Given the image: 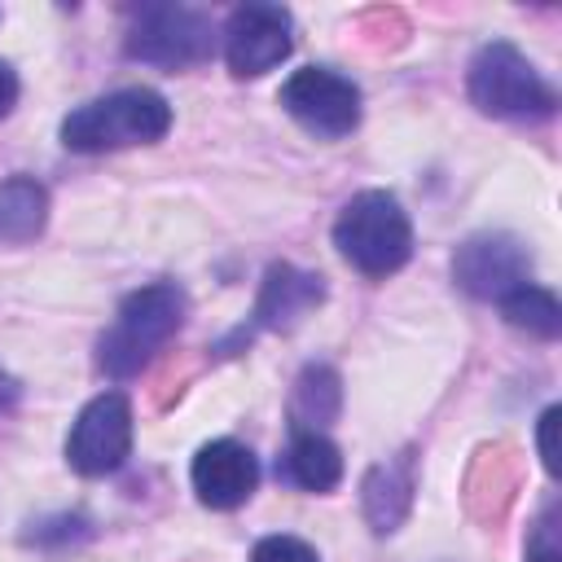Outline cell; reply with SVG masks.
I'll return each instance as SVG.
<instances>
[{"label":"cell","mask_w":562,"mask_h":562,"mask_svg":"<svg viewBox=\"0 0 562 562\" xmlns=\"http://www.w3.org/2000/svg\"><path fill=\"white\" fill-rule=\"evenodd\" d=\"M342 408V382L329 364H307L294 378V395H290V430H321L338 417Z\"/></svg>","instance_id":"9a60e30c"},{"label":"cell","mask_w":562,"mask_h":562,"mask_svg":"<svg viewBox=\"0 0 562 562\" xmlns=\"http://www.w3.org/2000/svg\"><path fill=\"white\" fill-rule=\"evenodd\" d=\"M189 479H193V492L206 509H237L259 487V461L237 439H211L198 448Z\"/></svg>","instance_id":"30bf717a"},{"label":"cell","mask_w":562,"mask_h":562,"mask_svg":"<svg viewBox=\"0 0 562 562\" xmlns=\"http://www.w3.org/2000/svg\"><path fill=\"white\" fill-rule=\"evenodd\" d=\"M496 307H501L505 325L522 329L527 338H544V342H549V338L562 334V307H558L553 290H544V285H536V281L518 285V290L505 294Z\"/></svg>","instance_id":"2e32d148"},{"label":"cell","mask_w":562,"mask_h":562,"mask_svg":"<svg viewBox=\"0 0 562 562\" xmlns=\"http://www.w3.org/2000/svg\"><path fill=\"white\" fill-rule=\"evenodd\" d=\"M171 132V105L154 88H114L61 119V145L75 154H110L154 145Z\"/></svg>","instance_id":"7a4b0ae2"},{"label":"cell","mask_w":562,"mask_h":562,"mask_svg":"<svg viewBox=\"0 0 562 562\" xmlns=\"http://www.w3.org/2000/svg\"><path fill=\"white\" fill-rule=\"evenodd\" d=\"M18 105V70L9 61H0V119Z\"/></svg>","instance_id":"d6986e66"},{"label":"cell","mask_w":562,"mask_h":562,"mask_svg":"<svg viewBox=\"0 0 562 562\" xmlns=\"http://www.w3.org/2000/svg\"><path fill=\"white\" fill-rule=\"evenodd\" d=\"M325 303V277L321 272H307V268H294V263H268L263 281H259V299H255V312H250V325L255 329H294L312 307Z\"/></svg>","instance_id":"8fae6325"},{"label":"cell","mask_w":562,"mask_h":562,"mask_svg":"<svg viewBox=\"0 0 562 562\" xmlns=\"http://www.w3.org/2000/svg\"><path fill=\"white\" fill-rule=\"evenodd\" d=\"M277 474L303 492H329L342 479V452L325 430H290V448L277 461Z\"/></svg>","instance_id":"4fadbf2b"},{"label":"cell","mask_w":562,"mask_h":562,"mask_svg":"<svg viewBox=\"0 0 562 562\" xmlns=\"http://www.w3.org/2000/svg\"><path fill=\"white\" fill-rule=\"evenodd\" d=\"M13 404H18V382H13V378L0 369V413H9Z\"/></svg>","instance_id":"ffe728a7"},{"label":"cell","mask_w":562,"mask_h":562,"mask_svg":"<svg viewBox=\"0 0 562 562\" xmlns=\"http://www.w3.org/2000/svg\"><path fill=\"white\" fill-rule=\"evenodd\" d=\"M334 246L338 255L369 281H382L400 272L413 255V224L395 193L386 189H360L342 202L334 220Z\"/></svg>","instance_id":"3957f363"},{"label":"cell","mask_w":562,"mask_h":562,"mask_svg":"<svg viewBox=\"0 0 562 562\" xmlns=\"http://www.w3.org/2000/svg\"><path fill=\"white\" fill-rule=\"evenodd\" d=\"M558 417H562V408L558 404H549L544 413H540V461H544V470L558 479V443H553V430H558Z\"/></svg>","instance_id":"ac0fdd59"},{"label":"cell","mask_w":562,"mask_h":562,"mask_svg":"<svg viewBox=\"0 0 562 562\" xmlns=\"http://www.w3.org/2000/svg\"><path fill=\"white\" fill-rule=\"evenodd\" d=\"M44 224H48V189L35 176L0 180V241L4 246L35 241Z\"/></svg>","instance_id":"5bb4252c"},{"label":"cell","mask_w":562,"mask_h":562,"mask_svg":"<svg viewBox=\"0 0 562 562\" xmlns=\"http://www.w3.org/2000/svg\"><path fill=\"white\" fill-rule=\"evenodd\" d=\"M465 92L483 114L509 123H544L558 110V92L509 40H492L470 57Z\"/></svg>","instance_id":"277c9868"},{"label":"cell","mask_w":562,"mask_h":562,"mask_svg":"<svg viewBox=\"0 0 562 562\" xmlns=\"http://www.w3.org/2000/svg\"><path fill=\"white\" fill-rule=\"evenodd\" d=\"M452 281L483 303H501L518 285L531 281V250L509 233H479L457 246L452 255Z\"/></svg>","instance_id":"9c48e42d"},{"label":"cell","mask_w":562,"mask_h":562,"mask_svg":"<svg viewBox=\"0 0 562 562\" xmlns=\"http://www.w3.org/2000/svg\"><path fill=\"white\" fill-rule=\"evenodd\" d=\"M277 101L303 132H312L321 140H338V136H351L360 127V88L329 66L294 70L281 83Z\"/></svg>","instance_id":"8992f818"},{"label":"cell","mask_w":562,"mask_h":562,"mask_svg":"<svg viewBox=\"0 0 562 562\" xmlns=\"http://www.w3.org/2000/svg\"><path fill=\"white\" fill-rule=\"evenodd\" d=\"M294 53V18L281 4H237L224 26V61L237 79H259Z\"/></svg>","instance_id":"ba28073f"},{"label":"cell","mask_w":562,"mask_h":562,"mask_svg":"<svg viewBox=\"0 0 562 562\" xmlns=\"http://www.w3.org/2000/svg\"><path fill=\"white\" fill-rule=\"evenodd\" d=\"M250 562H321L316 549L299 536H263L250 553Z\"/></svg>","instance_id":"e0dca14e"},{"label":"cell","mask_w":562,"mask_h":562,"mask_svg":"<svg viewBox=\"0 0 562 562\" xmlns=\"http://www.w3.org/2000/svg\"><path fill=\"white\" fill-rule=\"evenodd\" d=\"M132 452V404L123 391L92 395L66 435V465L83 479L114 474Z\"/></svg>","instance_id":"52a82bcc"},{"label":"cell","mask_w":562,"mask_h":562,"mask_svg":"<svg viewBox=\"0 0 562 562\" xmlns=\"http://www.w3.org/2000/svg\"><path fill=\"white\" fill-rule=\"evenodd\" d=\"M184 312H189V299L176 281H154V285L132 290L119 303L114 325L97 338V369L114 382L136 378L180 334Z\"/></svg>","instance_id":"6da1fadb"},{"label":"cell","mask_w":562,"mask_h":562,"mask_svg":"<svg viewBox=\"0 0 562 562\" xmlns=\"http://www.w3.org/2000/svg\"><path fill=\"white\" fill-rule=\"evenodd\" d=\"M413 492H417V479H413V448L400 452L395 461H382L364 474L360 483V505H364V518L378 536H391L408 509H413Z\"/></svg>","instance_id":"7c38bea8"},{"label":"cell","mask_w":562,"mask_h":562,"mask_svg":"<svg viewBox=\"0 0 562 562\" xmlns=\"http://www.w3.org/2000/svg\"><path fill=\"white\" fill-rule=\"evenodd\" d=\"M127 57L162 70H189L215 53V26L189 4H140L127 26Z\"/></svg>","instance_id":"5b68a950"}]
</instances>
